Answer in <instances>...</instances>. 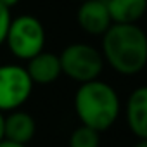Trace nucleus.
I'll return each mask as SVG.
<instances>
[{"label": "nucleus", "instance_id": "obj_15", "mask_svg": "<svg viewBox=\"0 0 147 147\" xmlns=\"http://www.w3.org/2000/svg\"><path fill=\"white\" fill-rule=\"evenodd\" d=\"M0 2H2L5 7H9V9H12L14 5H18L19 4V0H0Z\"/></svg>", "mask_w": 147, "mask_h": 147}, {"label": "nucleus", "instance_id": "obj_9", "mask_svg": "<svg viewBox=\"0 0 147 147\" xmlns=\"http://www.w3.org/2000/svg\"><path fill=\"white\" fill-rule=\"evenodd\" d=\"M35 130H36L35 119L28 113L14 109V113H11L5 118V123H4V138L11 140V142H16V144H24L26 145L33 138Z\"/></svg>", "mask_w": 147, "mask_h": 147}, {"label": "nucleus", "instance_id": "obj_5", "mask_svg": "<svg viewBox=\"0 0 147 147\" xmlns=\"http://www.w3.org/2000/svg\"><path fill=\"white\" fill-rule=\"evenodd\" d=\"M33 90L26 67L16 64L0 66V111H14L23 106Z\"/></svg>", "mask_w": 147, "mask_h": 147}, {"label": "nucleus", "instance_id": "obj_3", "mask_svg": "<svg viewBox=\"0 0 147 147\" xmlns=\"http://www.w3.org/2000/svg\"><path fill=\"white\" fill-rule=\"evenodd\" d=\"M59 59L64 75L80 83L97 80L104 67V55L95 47L87 43L67 45Z\"/></svg>", "mask_w": 147, "mask_h": 147}, {"label": "nucleus", "instance_id": "obj_17", "mask_svg": "<svg viewBox=\"0 0 147 147\" xmlns=\"http://www.w3.org/2000/svg\"><path fill=\"white\" fill-rule=\"evenodd\" d=\"M82 2H83V0H82Z\"/></svg>", "mask_w": 147, "mask_h": 147}, {"label": "nucleus", "instance_id": "obj_4", "mask_svg": "<svg viewBox=\"0 0 147 147\" xmlns=\"http://www.w3.org/2000/svg\"><path fill=\"white\" fill-rule=\"evenodd\" d=\"M5 42L16 57L28 61L43 50L45 45L43 24L35 16H19L14 21H11Z\"/></svg>", "mask_w": 147, "mask_h": 147}, {"label": "nucleus", "instance_id": "obj_7", "mask_svg": "<svg viewBox=\"0 0 147 147\" xmlns=\"http://www.w3.org/2000/svg\"><path fill=\"white\" fill-rule=\"evenodd\" d=\"M26 71L31 78L33 83L38 85H49L54 83L61 75V59L59 55L52 54V52H38L36 55H33L31 59H28V66Z\"/></svg>", "mask_w": 147, "mask_h": 147}, {"label": "nucleus", "instance_id": "obj_11", "mask_svg": "<svg viewBox=\"0 0 147 147\" xmlns=\"http://www.w3.org/2000/svg\"><path fill=\"white\" fill-rule=\"evenodd\" d=\"M100 145V131L82 125L69 137V147H99Z\"/></svg>", "mask_w": 147, "mask_h": 147}, {"label": "nucleus", "instance_id": "obj_12", "mask_svg": "<svg viewBox=\"0 0 147 147\" xmlns=\"http://www.w3.org/2000/svg\"><path fill=\"white\" fill-rule=\"evenodd\" d=\"M11 21H12L11 19V9L5 7L2 2H0V45L5 42V36H7Z\"/></svg>", "mask_w": 147, "mask_h": 147}, {"label": "nucleus", "instance_id": "obj_13", "mask_svg": "<svg viewBox=\"0 0 147 147\" xmlns=\"http://www.w3.org/2000/svg\"><path fill=\"white\" fill-rule=\"evenodd\" d=\"M0 147H26L24 144H16V142H11V140H2L0 142Z\"/></svg>", "mask_w": 147, "mask_h": 147}, {"label": "nucleus", "instance_id": "obj_2", "mask_svg": "<svg viewBox=\"0 0 147 147\" xmlns=\"http://www.w3.org/2000/svg\"><path fill=\"white\" fill-rule=\"evenodd\" d=\"M119 97L116 90L99 80L85 82L76 90L75 111L82 121L97 131H104L119 116Z\"/></svg>", "mask_w": 147, "mask_h": 147}, {"label": "nucleus", "instance_id": "obj_14", "mask_svg": "<svg viewBox=\"0 0 147 147\" xmlns=\"http://www.w3.org/2000/svg\"><path fill=\"white\" fill-rule=\"evenodd\" d=\"M4 123H5V118H4L2 111H0V142L4 140Z\"/></svg>", "mask_w": 147, "mask_h": 147}, {"label": "nucleus", "instance_id": "obj_8", "mask_svg": "<svg viewBox=\"0 0 147 147\" xmlns=\"http://www.w3.org/2000/svg\"><path fill=\"white\" fill-rule=\"evenodd\" d=\"M126 119L138 138H147V87H138L131 92L126 104Z\"/></svg>", "mask_w": 147, "mask_h": 147}, {"label": "nucleus", "instance_id": "obj_16", "mask_svg": "<svg viewBox=\"0 0 147 147\" xmlns=\"http://www.w3.org/2000/svg\"><path fill=\"white\" fill-rule=\"evenodd\" d=\"M133 147H147V138H140Z\"/></svg>", "mask_w": 147, "mask_h": 147}, {"label": "nucleus", "instance_id": "obj_10", "mask_svg": "<svg viewBox=\"0 0 147 147\" xmlns=\"http://www.w3.org/2000/svg\"><path fill=\"white\" fill-rule=\"evenodd\" d=\"M107 9L113 23L137 24L147 11V0H107Z\"/></svg>", "mask_w": 147, "mask_h": 147}, {"label": "nucleus", "instance_id": "obj_1", "mask_svg": "<svg viewBox=\"0 0 147 147\" xmlns=\"http://www.w3.org/2000/svg\"><path fill=\"white\" fill-rule=\"evenodd\" d=\"M102 55L119 75H137L147 64V35L137 24L113 23L102 35Z\"/></svg>", "mask_w": 147, "mask_h": 147}, {"label": "nucleus", "instance_id": "obj_6", "mask_svg": "<svg viewBox=\"0 0 147 147\" xmlns=\"http://www.w3.org/2000/svg\"><path fill=\"white\" fill-rule=\"evenodd\" d=\"M78 24L88 35H104L113 24L107 0H83L78 9Z\"/></svg>", "mask_w": 147, "mask_h": 147}]
</instances>
